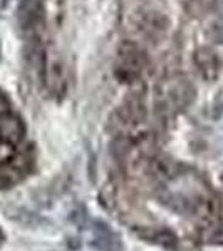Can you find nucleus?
<instances>
[{
	"instance_id": "f257e3e1",
	"label": "nucleus",
	"mask_w": 223,
	"mask_h": 251,
	"mask_svg": "<svg viewBox=\"0 0 223 251\" xmlns=\"http://www.w3.org/2000/svg\"><path fill=\"white\" fill-rule=\"evenodd\" d=\"M119 67H117V74L123 79H135L141 74L144 67V52L141 50L136 44L124 42L119 47Z\"/></svg>"
},
{
	"instance_id": "f03ea898",
	"label": "nucleus",
	"mask_w": 223,
	"mask_h": 251,
	"mask_svg": "<svg viewBox=\"0 0 223 251\" xmlns=\"http://www.w3.org/2000/svg\"><path fill=\"white\" fill-rule=\"evenodd\" d=\"M195 62H196L198 71L201 72V75H203L205 79L212 80L217 77L218 60L212 50H208V49H200V50L195 54Z\"/></svg>"
}]
</instances>
